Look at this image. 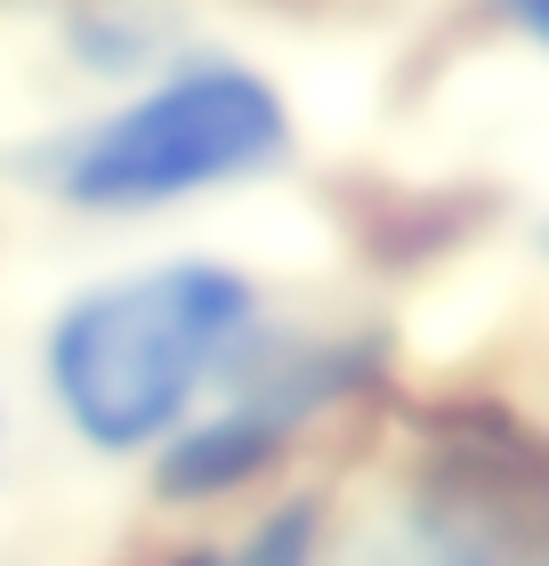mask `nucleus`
Here are the masks:
<instances>
[{
  "mask_svg": "<svg viewBox=\"0 0 549 566\" xmlns=\"http://www.w3.org/2000/svg\"><path fill=\"white\" fill-rule=\"evenodd\" d=\"M292 163V106L243 57H170L122 106L65 130L41 163V195L82 219H138L170 202L251 187Z\"/></svg>",
  "mask_w": 549,
  "mask_h": 566,
  "instance_id": "2",
  "label": "nucleus"
},
{
  "mask_svg": "<svg viewBox=\"0 0 549 566\" xmlns=\"http://www.w3.org/2000/svg\"><path fill=\"white\" fill-rule=\"evenodd\" d=\"M509 24H517L526 41H541V49H549V0H509Z\"/></svg>",
  "mask_w": 549,
  "mask_h": 566,
  "instance_id": "6",
  "label": "nucleus"
},
{
  "mask_svg": "<svg viewBox=\"0 0 549 566\" xmlns=\"http://www.w3.org/2000/svg\"><path fill=\"white\" fill-rule=\"evenodd\" d=\"M541 243H549V227H541Z\"/></svg>",
  "mask_w": 549,
  "mask_h": 566,
  "instance_id": "8",
  "label": "nucleus"
},
{
  "mask_svg": "<svg viewBox=\"0 0 549 566\" xmlns=\"http://www.w3.org/2000/svg\"><path fill=\"white\" fill-rule=\"evenodd\" d=\"M324 566H549V437L453 421L380 502L331 518Z\"/></svg>",
  "mask_w": 549,
  "mask_h": 566,
  "instance_id": "3",
  "label": "nucleus"
},
{
  "mask_svg": "<svg viewBox=\"0 0 549 566\" xmlns=\"http://www.w3.org/2000/svg\"><path fill=\"white\" fill-rule=\"evenodd\" d=\"M275 332L267 292L226 260H162L73 292L41 324V397L97 461H154Z\"/></svg>",
  "mask_w": 549,
  "mask_h": 566,
  "instance_id": "1",
  "label": "nucleus"
},
{
  "mask_svg": "<svg viewBox=\"0 0 549 566\" xmlns=\"http://www.w3.org/2000/svg\"><path fill=\"white\" fill-rule=\"evenodd\" d=\"M324 551H331V494L324 485H292V494L251 502L234 526L170 543L138 566H324Z\"/></svg>",
  "mask_w": 549,
  "mask_h": 566,
  "instance_id": "5",
  "label": "nucleus"
},
{
  "mask_svg": "<svg viewBox=\"0 0 549 566\" xmlns=\"http://www.w3.org/2000/svg\"><path fill=\"white\" fill-rule=\"evenodd\" d=\"M0 453H9V405H0Z\"/></svg>",
  "mask_w": 549,
  "mask_h": 566,
  "instance_id": "7",
  "label": "nucleus"
},
{
  "mask_svg": "<svg viewBox=\"0 0 549 566\" xmlns=\"http://www.w3.org/2000/svg\"><path fill=\"white\" fill-rule=\"evenodd\" d=\"M388 373V340L372 332H267L243 373L202 405V413L154 453V510L211 518V510L267 502L283 461H292L324 421L363 405Z\"/></svg>",
  "mask_w": 549,
  "mask_h": 566,
  "instance_id": "4",
  "label": "nucleus"
}]
</instances>
